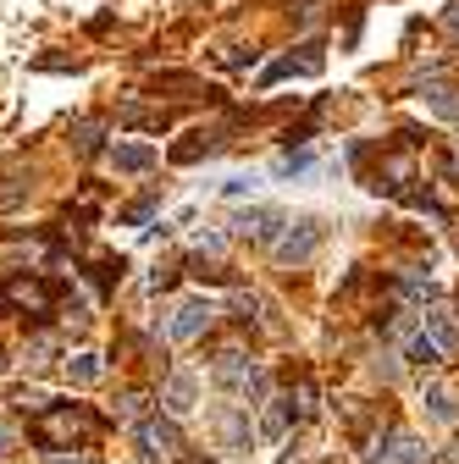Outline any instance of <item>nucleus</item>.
<instances>
[{
    "label": "nucleus",
    "mask_w": 459,
    "mask_h": 464,
    "mask_svg": "<svg viewBox=\"0 0 459 464\" xmlns=\"http://www.w3.org/2000/svg\"><path fill=\"white\" fill-rule=\"evenodd\" d=\"M6 448H12V431H6V426H0V453H6Z\"/></svg>",
    "instance_id": "ddd939ff"
},
{
    "label": "nucleus",
    "mask_w": 459,
    "mask_h": 464,
    "mask_svg": "<svg viewBox=\"0 0 459 464\" xmlns=\"http://www.w3.org/2000/svg\"><path fill=\"white\" fill-rule=\"evenodd\" d=\"M410 360H421V365H437L443 354H437V343H432V337H421V343L410 348Z\"/></svg>",
    "instance_id": "9d476101"
},
{
    "label": "nucleus",
    "mask_w": 459,
    "mask_h": 464,
    "mask_svg": "<svg viewBox=\"0 0 459 464\" xmlns=\"http://www.w3.org/2000/svg\"><path fill=\"white\" fill-rule=\"evenodd\" d=\"M432 415H437V420H454V398H448L443 387L432 392Z\"/></svg>",
    "instance_id": "f8f14e48"
},
{
    "label": "nucleus",
    "mask_w": 459,
    "mask_h": 464,
    "mask_svg": "<svg viewBox=\"0 0 459 464\" xmlns=\"http://www.w3.org/2000/svg\"><path fill=\"white\" fill-rule=\"evenodd\" d=\"M67 371H73L78 382H94V376H100V360H94V354H78V360H67Z\"/></svg>",
    "instance_id": "1a4fd4ad"
},
{
    "label": "nucleus",
    "mask_w": 459,
    "mask_h": 464,
    "mask_svg": "<svg viewBox=\"0 0 459 464\" xmlns=\"http://www.w3.org/2000/svg\"><path fill=\"white\" fill-rule=\"evenodd\" d=\"M205 326H210V304H200V299H189V304L178 310V321H171V337H183V343H189V337H200Z\"/></svg>",
    "instance_id": "f03ea898"
},
{
    "label": "nucleus",
    "mask_w": 459,
    "mask_h": 464,
    "mask_svg": "<svg viewBox=\"0 0 459 464\" xmlns=\"http://www.w3.org/2000/svg\"><path fill=\"white\" fill-rule=\"evenodd\" d=\"M189 398H194V382H189V376H171V382H166V410H171V415H183Z\"/></svg>",
    "instance_id": "423d86ee"
},
{
    "label": "nucleus",
    "mask_w": 459,
    "mask_h": 464,
    "mask_svg": "<svg viewBox=\"0 0 459 464\" xmlns=\"http://www.w3.org/2000/svg\"><path fill=\"white\" fill-rule=\"evenodd\" d=\"M316 244H321V221H299V232H288V238L277 244V255L282 260H305Z\"/></svg>",
    "instance_id": "f257e3e1"
},
{
    "label": "nucleus",
    "mask_w": 459,
    "mask_h": 464,
    "mask_svg": "<svg viewBox=\"0 0 459 464\" xmlns=\"http://www.w3.org/2000/svg\"><path fill=\"white\" fill-rule=\"evenodd\" d=\"M139 437H144V453H178V431L161 426V420H144Z\"/></svg>",
    "instance_id": "20e7f679"
},
{
    "label": "nucleus",
    "mask_w": 459,
    "mask_h": 464,
    "mask_svg": "<svg viewBox=\"0 0 459 464\" xmlns=\"http://www.w3.org/2000/svg\"><path fill=\"white\" fill-rule=\"evenodd\" d=\"M277 221H282L277 210H255V216H244L239 227H244V232H255V238H271V232H277Z\"/></svg>",
    "instance_id": "0eeeda50"
},
{
    "label": "nucleus",
    "mask_w": 459,
    "mask_h": 464,
    "mask_svg": "<svg viewBox=\"0 0 459 464\" xmlns=\"http://www.w3.org/2000/svg\"><path fill=\"white\" fill-rule=\"evenodd\" d=\"M426 337L437 343V354H459V332L448 315H426Z\"/></svg>",
    "instance_id": "39448f33"
},
{
    "label": "nucleus",
    "mask_w": 459,
    "mask_h": 464,
    "mask_svg": "<svg viewBox=\"0 0 459 464\" xmlns=\"http://www.w3.org/2000/svg\"><path fill=\"white\" fill-rule=\"evenodd\" d=\"M421 459H426V448L415 437H387V448L376 453V464H421Z\"/></svg>",
    "instance_id": "7ed1b4c3"
},
{
    "label": "nucleus",
    "mask_w": 459,
    "mask_h": 464,
    "mask_svg": "<svg viewBox=\"0 0 459 464\" xmlns=\"http://www.w3.org/2000/svg\"><path fill=\"white\" fill-rule=\"evenodd\" d=\"M117 166H122V171H144V166H150V150H144V144H122V150H117Z\"/></svg>",
    "instance_id": "6e6552de"
},
{
    "label": "nucleus",
    "mask_w": 459,
    "mask_h": 464,
    "mask_svg": "<svg viewBox=\"0 0 459 464\" xmlns=\"http://www.w3.org/2000/svg\"><path fill=\"white\" fill-rule=\"evenodd\" d=\"M448 28H454V34H459V6H454V12H448Z\"/></svg>",
    "instance_id": "4468645a"
},
{
    "label": "nucleus",
    "mask_w": 459,
    "mask_h": 464,
    "mask_svg": "<svg viewBox=\"0 0 459 464\" xmlns=\"http://www.w3.org/2000/svg\"><path fill=\"white\" fill-rule=\"evenodd\" d=\"M78 150H100V122H78Z\"/></svg>",
    "instance_id": "9b49d317"
}]
</instances>
